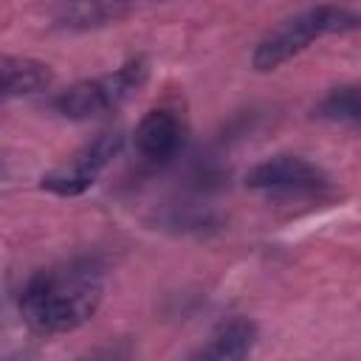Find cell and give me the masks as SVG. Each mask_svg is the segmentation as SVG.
<instances>
[{
    "instance_id": "8",
    "label": "cell",
    "mask_w": 361,
    "mask_h": 361,
    "mask_svg": "<svg viewBox=\"0 0 361 361\" xmlns=\"http://www.w3.org/2000/svg\"><path fill=\"white\" fill-rule=\"evenodd\" d=\"M259 338V330L251 319H228L223 322L209 341L192 353V358H206V361H237L254 353Z\"/></svg>"
},
{
    "instance_id": "3",
    "label": "cell",
    "mask_w": 361,
    "mask_h": 361,
    "mask_svg": "<svg viewBox=\"0 0 361 361\" xmlns=\"http://www.w3.org/2000/svg\"><path fill=\"white\" fill-rule=\"evenodd\" d=\"M149 79V59L147 56H130L118 68L82 79L65 90H59L51 102V107L71 121H90L99 116H107L118 110L124 102H130Z\"/></svg>"
},
{
    "instance_id": "5",
    "label": "cell",
    "mask_w": 361,
    "mask_h": 361,
    "mask_svg": "<svg viewBox=\"0 0 361 361\" xmlns=\"http://www.w3.org/2000/svg\"><path fill=\"white\" fill-rule=\"evenodd\" d=\"M121 147H124V133L121 130H104L93 141L79 147L65 164L48 169L39 178V186L56 197H79L90 186H96L102 172L118 158Z\"/></svg>"
},
{
    "instance_id": "9",
    "label": "cell",
    "mask_w": 361,
    "mask_h": 361,
    "mask_svg": "<svg viewBox=\"0 0 361 361\" xmlns=\"http://www.w3.org/2000/svg\"><path fill=\"white\" fill-rule=\"evenodd\" d=\"M0 76H3V99L34 96V93L48 90L54 82L51 65L39 62L34 56H11V54L3 56Z\"/></svg>"
},
{
    "instance_id": "7",
    "label": "cell",
    "mask_w": 361,
    "mask_h": 361,
    "mask_svg": "<svg viewBox=\"0 0 361 361\" xmlns=\"http://www.w3.org/2000/svg\"><path fill=\"white\" fill-rule=\"evenodd\" d=\"M149 3H161V0H59L51 20L54 28L62 31H90L110 25L127 17L130 11H135L138 6H149Z\"/></svg>"
},
{
    "instance_id": "1",
    "label": "cell",
    "mask_w": 361,
    "mask_h": 361,
    "mask_svg": "<svg viewBox=\"0 0 361 361\" xmlns=\"http://www.w3.org/2000/svg\"><path fill=\"white\" fill-rule=\"evenodd\" d=\"M104 299V274L96 259H71L37 271L20 290V316L39 336L73 333L87 324Z\"/></svg>"
},
{
    "instance_id": "2",
    "label": "cell",
    "mask_w": 361,
    "mask_h": 361,
    "mask_svg": "<svg viewBox=\"0 0 361 361\" xmlns=\"http://www.w3.org/2000/svg\"><path fill=\"white\" fill-rule=\"evenodd\" d=\"M361 31V11L333 3H319L305 11H296L285 17L279 25H274L251 54V68L259 73H271L307 51L313 42L336 34H353Z\"/></svg>"
},
{
    "instance_id": "10",
    "label": "cell",
    "mask_w": 361,
    "mask_h": 361,
    "mask_svg": "<svg viewBox=\"0 0 361 361\" xmlns=\"http://www.w3.org/2000/svg\"><path fill=\"white\" fill-rule=\"evenodd\" d=\"M316 118L336 124H361V85H338L313 107Z\"/></svg>"
},
{
    "instance_id": "6",
    "label": "cell",
    "mask_w": 361,
    "mask_h": 361,
    "mask_svg": "<svg viewBox=\"0 0 361 361\" xmlns=\"http://www.w3.org/2000/svg\"><path fill=\"white\" fill-rule=\"evenodd\" d=\"M186 127L180 116L169 107H152L141 116V121L133 130V147L135 152L149 164H166L178 155L183 147Z\"/></svg>"
},
{
    "instance_id": "4",
    "label": "cell",
    "mask_w": 361,
    "mask_h": 361,
    "mask_svg": "<svg viewBox=\"0 0 361 361\" xmlns=\"http://www.w3.org/2000/svg\"><path fill=\"white\" fill-rule=\"evenodd\" d=\"M245 186L271 200H319L330 195V175L310 158L279 152L262 158L245 172Z\"/></svg>"
}]
</instances>
